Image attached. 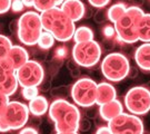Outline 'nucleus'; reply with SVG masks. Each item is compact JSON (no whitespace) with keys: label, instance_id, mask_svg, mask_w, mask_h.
I'll use <instances>...</instances> for the list:
<instances>
[{"label":"nucleus","instance_id":"1","mask_svg":"<svg viewBox=\"0 0 150 134\" xmlns=\"http://www.w3.org/2000/svg\"><path fill=\"white\" fill-rule=\"evenodd\" d=\"M48 112L57 132H75L79 130L80 111L72 103L62 98L56 100L49 106Z\"/></svg>","mask_w":150,"mask_h":134},{"label":"nucleus","instance_id":"2","mask_svg":"<svg viewBox=\"0 0 150 134\" xmlns=\"http://www.w3.org/2000/svg\"><path fill=\"white\" fill-rule=\"evenodd\" d=\"M43 30H47L60 43L68 42L74 38L76 32L75 22L61 10L60 7H54L48 11L40 14Z\"/></svg>","mask_w":150,"mask_h":134},{"label":"nucleus","instance_id":"3","mask_svg":"<svg viewBox=\"0 0 150 134\" xmlns=\"http://www.w3.org/2000/svg\"><path fill=\"white\" fill-rule=\"evenodd\" d=\"M145 12L140 7L131 6L127 8L126 12L118 21L113 24L117 32L116 39L119 43L134 44L139 40L138 26Z\"/></svg>","mask_w":150,"mask_h":134},{"label":"nucleus","instance_id":"4","mask_svg":"<svg viewBox=\"0 0 150 134\" xmlns=\"http://www.w3.org/2000/svg\"><path fill=\"white\" fill-rule=\"evenodd\" d=\"M18 24V39L26 46L36 45L43 30L40 14L38 11H27L20 16Z\"/></svg>","mask_w":150,"mask_h":134},{"label":"nucleus","instance_id":"5","mask_svg":"<svg viewBox=\"0 0 150 134\" xmlns=\"http://www.w3.org/2000/svg\"><path fill=\"white\" fill-rule=\"evenodd\" d=\"M102 75L110 82H120L130 73L128 58L121 53L108 54L101 63Z\"/></svg>","mask_w":150,"mask_h":134},{"label":"nucleus","instance_id":"6","mask_svg":"<svg viewBox=\"0 0 150 134\" xmlns=\"http://www.w3.org/2000/svg\"><path fill=\"white\" fill-rule=\"evenodd\" d=\"M101 57V47L96 40L77 43L72 48V58L76 64L85 68L96 66Z\"/></svg>","mask_w":150,"mask_h":134},{"label":"nucleus","instance_id":"7","mask_svg":"<svg viewBox=\"0 0 150 134\" xmlns=\"http://www.w3.org/2000/svg\"><path fill=\"white\" fill-rule=\"evenodd\" d=\"M125 106L134 115H145L150 112V92L146 86H134L125 95Z\"/></svg>","mask_w":150,"mask_h":134},{"label":"nucleus","instance_id":"8","mask_svg":"<svg viewBox=\"0 0 150 134\" xmlns=\"http://www.w3.org/2000/svg\"><path fill=\"white\" fill-rule=\"evenodd\" d=\"M98 84L89 77H82L76 82L71 88L72 101L81 107H90L96 104Z\"/></svg>","mask_w":150,"mask_h":134},{"label":"nucleus","instance_id":"9","mask_svg":"<svg viewBox=\"0 0 150 134\" xmlns=\"http://www.w3.org/2000/svg\"><path fill=\"white\" fill-rule=\"evenodd\" d=\"M112 134H144V123L137 115L121 113L108 122Z\"/></svg>","mask_w":150,"mask_h":134},{"label":"nucleus","instance_id":"10","mask_svg":"<svg viewBox=\"0 0 150 134\" xmlns=\"http://www.w3.org/2000/svg\"><path fill=\"white\" fill-rule=\"evenodd\" d=\"M29 107L25 103L12 101L9 102L2 120L10 131L13 130H21L26 125L29 118Z\"/></svg>","mask_w":150,"mask_h":134},{"label":"nucleus","instance_id":"11","mask_svg":"<svg viewBox=\"0 0 150 134\" xmlns=\"http://www.w3.org/2000/svg\"><path fill=\"white\" fill-rule=\"evenodd\" d=\"M16 76L19 86H38L42 83L45 78V70L41 64L37 60L29 59L26 64H23L16 70Z\"/></svg>","mask_w":150,"mask_h":134},{"label":"nucleus","instance_id":"12","mask_svg":"<svg viewBox=\"0 0 150 134\" xmlns=\"http://www.w3.org/2000/svg\"><path fill=\"white\" fill-rule=\"evenodd\" d=\"M19 86L16 76V70L7 58L0 59V92L11 96Z\"/></svg>","mask_w":150,"mask_h":134},{"label":"nucleus","instance_id":"13","mask_svg":"<svg viewBox=\"0 0 150 134\" xmlns=\"http://www.w3.org/2000/svg\"><path fill=\"white\" fill-rule=\"evenodd\" d=\"M60 8L74 22L79 21L86 15V7L81 0H64Z\"/></svg>","mask_w":150,"mask_h":134},{"label":"nucleus","instance_id":"14","mask_svg":"<svg viewBox=\"0 0 150 134\" xmlns=\"http://www.w3.org/2000/svg\"><path fill=\"white\" fill-rule=\"evenodd\" d=\"M116 97H117V91H116L113 85H111L110 83H106V82H102L100 84H98L96 104L100 106V105H103L106 103L115 101Z\"/></svg>","mask_w":150,"mask_h":134},{"label":"nucleus","instance_id":"15","mask_svg":"<svg viewBox=\"0 0 150 134\" xmlns=\"http://www.w3.org/2000/svg\"><path fill=\"white\" fill-rule=\"evenodd\" d=\"M121 113H123V105L122 103L118 101L117 98L115 101L100 105V107H99L100 116H101L102 120H105L107 122L111 121L112 118H117Z\"/></svg>","mask_w":150,"mask_h":134},{"label":"nucleus","instance_id":"16","mask_svg":"<svg viewBox=\"0 0 150 134\" xmlns=\"http://www.w3.org/2000/svg\"><path fill=\"white\" fill-rule=\"evenodd\" d=\"M7 59L10 62V64L17 70L29 60V54L22 46L15 45V46L11 47L10 52L7 56Z\"/></svg>","mask_w":150,"mask_h":134},{"label":"nucleus","instance_id":"17","mask_svg":"<svg viewBox=\"0 0 150 134\" xmlns=\"http://www.w3.org/2000/svg\"><path fill=\"white\" fill-rule=\"evenodd\" d=\"M134 60L141 70L150 72V43H144L136 49Z\"/></svg>","mask_w":150,"mask_h":134},{"label":"nucleus","instance_id":"18","mask_svg":"<svg viewBox=\"0 0 150 134\" xmlns=\"http://www.w3.org/2000/svg\"><path fill=\"white\" fill-rule=\"evenodd\" d=\"M49 103L47 101V98L42 95H38L37 97H35L32 101L29 102V111L32 115L35 116H41L43 114L49 111Z\"/></svg>","mask_w":150,"mask_h":134},{"label":"nucleus","instance_id":"19","mask_svg":"<svg viewBox=\"0 0 150 134\" xmlns=\"http://www.w3.org/2000/svg\"><path fill=\"white\" fill-rule=\"evenodd\" d=\"M139 40L144 43H150V14H144L138 26Z\"/></svg>","mask_w":150,"mask_h":134},{"label":"nucleus","instance_id":"20","mask_svg":"<svg viewBox=\"0 0 150 134\" xmlns=\"http://www.w3.org/2000/svg\"><path fill=\"white\" fill-rule=\"evenodd\" d=\"M95 35L92 29L87 26H80L79 28H76L75 35H74V40L75 43H86L93 40Z\"/></svg>","mask_w":150,"mask_h":134},{"label":"nucleus","instance_id":"21","mask_svg":"<svg viewBox=\"0 0 150 134\" xmlns=\"http://www.w3.org/2000/svg\"><path fill=\"white\" fill-rule=\"evenodd\" d=\"M127 6L126 4H122V2H118L116 5H112L107 11V17L108 19L110 20L111 22H117L122 17V15L126 12L127 10Z\"/></svg>","mask_w":150,"mask_h":134},{"label":"nucleus","instance_id":"22","mask_svg":"<svg viewBox=\"0 0 150 134\" xmlns=\"http://www.w3.org/2000/svg\"><path fill=\"white\" fill-rule=\"evenodd\" d=\"M54 40H56V38L52 36V34H50V32H47V30H42L40 37L38 39L37 45L41 49H50V48H52V46H54Z\"/></svg>","mask_w":150,"mask_h":134},{"label":"nucleus","instance_id":"23","mask_svg":"<svg viewBox=\"0 0 150 134\" xmlns=\"http://www.w3.org/2000/svg\"><path fill=\"white\" fill-rule=\"evenodd\" d=\"M33 7L38 12H45L50 9H52L56 6V0H35L33 1Z\"/></svg>","mask_w":150,"mask_h":134},{"label":"nucleus","instance_id":"24","mask_svg":"<svg viewBox=\"0 0 150 134\" xmlns=\"http://www.w3.org/2000/svg\"><path fill=\"white\" fill-rule=\"evenodd\" d=\"M12 46L13 45L11 44V40L9 38L5 35H0V59L7 58Z\"/></svg>","mask_w":150,"mask_h":134},{"label":"nucleus","instance_id":"25","mask_svg":"<svg viewBox=\"0 0 150 134\" xmlns=\"http://www.w3.org/2000/svg\"><path fill=\"white\" fill-rule=\"evenodd\" d=\"M22 97L26 101H32L35 97H37L39 95V90L38 86H27V87H22Z\"/></svg>","mask_w":150,"mask_h":134},{"label":"nucleus","instance_id":"26","mask_svg":"<svg viewBox=\"0 0 150 134\" xmlns=\"http://www.w3.org/2000/svg\"><path fill=\"white\" fill-rule=\"evenodd\" d=\"M9 102H10L9 101V96L6 95L5 93L0 92V118L4 116V114H5L6 110H7V106H8Z\"/></svg>","mask_w":150,"mask_h":134},{"label":"nucleus","instance_id":"27","mask_svg":"<svg viewBox=\"0 0 150 134\" xmlns=\"http://www.w3.org/2000/svg\"><path fill=\"white\" fill-rule=\"evenodd\" d=\"M12 0H0V15H4L11 9Z\"/></svg>","mask_w":150,"mask_h":134},{"label":"nucleus","instance_id":"28","mask_svg":"<svg viewBox=\"0 0 150 134\" xmlns=\"http://www.w3.org/2000/svg\"><path fill=\"white\" fill-rule=\"evenodd\" d=\"M102 34L106 38H113L115 36H117V32H116V29L115 27L110 26V25H107L102 29Z\"/></svg>","mask_w":150,"mask_h":134},{"label":"nucleus","instance_id":"29","mask_svg":"<svg viewBox=\"0 0 150 134\" xmlns=\"http://www.w3.org/2000/svg\"><path fill=\"white\" fill-rule=\"evenodd\" d=\"M88 2L90 4L92 7L96 8H103L110 2V0H88Z\"/></svg>","mask_w":150,"mask_h":134},{"label":"nucleus","instance_id":"30","mask_svg":"<svg viewBox=\"0 0 150 134\" xmlns=\"http://www.w3.org/2000/svg\"><path fill=\"white\" fill-rule=\"evenodd\" d=\"M25 8V5L22 4L21 0H12V5H11V9L15 12H21Z\"/></svg>","mask_w":150,"mask_h":134},{"label":"nucleus","instance_id":"31","mask_svg":"<svg viewBox=\"0 0 150 134\" xmlns=\"http://www.w3.org/2000/svg\"><path fill=\"white\" fill-rule=\"evenodd\" d=\"M67 54H68V50H67L66 47H59V48L57 49V52H56V56H57V58L64 59L66 58Z\"/></svg>","mask_w":150,"mask_h":134},{"label":"nucleus","instance_id":"32","mask_svg":"<svg viewBox=\"0 0 150 134\" xmlns=\"http://www.w3.org/2000/svg\"><path fill=\"white\" fill-rule=\"evenodd\" d=\"M19 134H39L38 131L33 128H23V129L20 130Z\"/></svg>","mask_w":150,"mask_h":134},{"label":"nucleus","instance_id":"33","mask_svg":"<svg viewBox=\"0 0 150 134\" xmlns=\"http://www.w3.org/2000/svg\"><path fill=\"white\" fill-rule=\"evenodd\" d=\"M96 134H112V132L109 129V126H101L97 130Z\"/></svg>","mask_w":150,"mask_h":134},{"label":"nucleus","instance_id":"34","mask_svg":"<svg viewBox=\"0 0 150 134\" xmlns=\"http://www.w3.org/2000/svg\"><path fill=\"white\" fill-rule=\"evenodd\" d=\"M18 27H19L18 20H12V21H11V24H10V26H9V28H10V30L12 32L17 34V32H18Z\"/></svg>","mask_w":150,"mask_h":134},{"label":"nucleus","instance_id":"35","mask_svg":"<svg viewBox=\"0 0 150 134\" xmlns=\"http://www.w3.org/2000/svg\"><path fill=\"white\" fill-rule=\"evenodd\" d=\"M8 131H10V130L8 129V126L6 125V123L4 122V120L0 118V132H8Z\"/></svg>","mask_w":150,"mask_h":134},{"label":"nucleus","instance_id":"36","mask_svg":"<svg viewBox=\"0 0 150 134\" xmlns=\"http://www.w3.org/2000/svg\"><path fill=\"white\" fill-rule=\"evenodd\" d=\"M21 1L25 5V7H33V1L35 0H21Z\"/></svg>","mask_w":150,"mask_h":134},{"label":"nucleus","instance_id":"37","mask_svg":"<svg viewBox=\"0 0 150 134\" xmlns=\"http://www.w3.org/2000/svg\"><path fill=\"white\" fill-rule=\"evenodd\" d=\"M56 134H79L78 131H75V132H57Z\"/></svg>","mask_w":150,"mask_h":134},{"label":"nucleus","instance_id":"38","mask_svg":"<svg viewBox=\"0 0 150 134\" xmlns=\"http://www.w3.org/2000/svg\"><path fill=\"white\" fill-rule=\"evenodd\" d=\"M64 2V0H56V6L57 7H61V5Z\"/></svg>","mask_w":150,"mask_h":134},{"label":"nucleus","instance_id":"39","mask_svg":"<svg viewBox=\"0 0 150 134\" xmlns=\"http://www.w3.org/2000/svg\"><path fill=\"white\" fill-rule=\"evenodd\" d=\"M146 87H147V88L149 90V92H150V82H149V83H147V84H146Z\"/></svg>","mask_w":150,"mask_h":134},{"label":"nucleus","instance_id":"40","mask_svg":"<svg viewBox=\"0 0 150 134\" xmlns=\"http://www.w3.org/2000/svg\"><path fill=\"white\" fill-rule=\"evenodd\" d=\"M147 1H148V2H149V4H150V0H147Z\"/></svg>","mask_w":150,"mask_h":134}]
</instances>
